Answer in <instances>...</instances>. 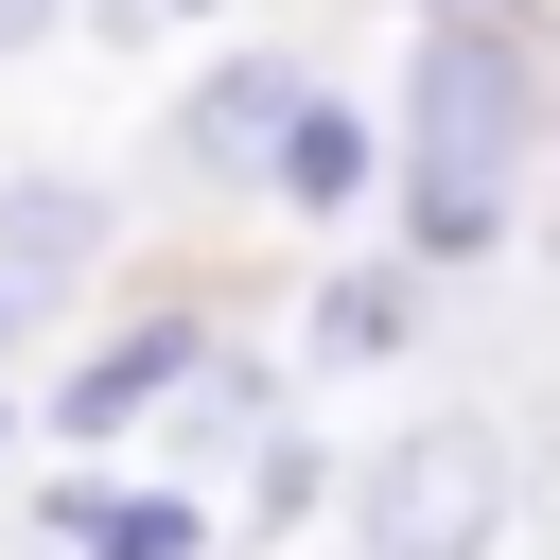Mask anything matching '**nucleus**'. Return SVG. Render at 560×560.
I'll list each match as a JSON object with an SVG mask.
<instances>
[{
    "instance_id": "f257e3e1",
    "label": "nucleus",
    "mask_w": 560,
    "mask_h": 560,
    "mask_svg": "<svg viewBox=\"0 0 560 560\" xmlns=\"http://www.w3.org/2000/svg\"><path fill=\"white\" fill-rule=\"evenodd\" d=\"M525 140H542V70H525V35L490 0H455L420 35V70H402V228H420V262H472L508 228Z\"/></svg>"
},
{
    "instance_id": "f03ea898",
    "label": "nucleus",
    "mask_w": 560,
    "mask_h": 560,
    "mask_svg": "<svg viewBox=\"0 0 560 560\" xmlns=\"http://www.w3.org/2000/svg\"><path fill=\"white\" fill-rule=\"evenodd\" d=\"M490 525H508V438L490 420H438V438L368 455V490H350V560H490Z\"/></svg>"
},
{
    "instance_id": "7ed1b4c3",
    "label": "nucleus",
    "mask_w": 560,
    "mask_h": 560,
    "mask_svg": "<svg viewBox=\"0 0 560 560\" xmlns=\"http://www.w3.org/2000/svg\"><path fill=\"white\" fill-rule=\"evenodd\" d=\"M280 122H298V70H280V52H228V70L175 105V158H192L210 192H262V175H280Z\"/></svg>"
},
{
    "instance_id": "20e7f679",
    "label": "nucleus",
    "mask_w": 560,
    "mask_h": 560,
    "mask_svg": "<svg viewBox=\"0 0 560 560\" xmlns=\"http://www.w3.org/2000/svg\"><path fill=\"white\" fill-rule=\"evenodd\" d=\"M175 385H192V315H140L122 350H88V368H70V438H122V420H140V402H175Z\"/></svg>"
},
{
    "instance_id": "39448f33",
    "label": "nucleus",
    "mask_w": 560,
    "mask_h": 560,
    "mask_svg": "<svg viewBox=\"0 0 560 560\" xmlns=\"http://www.w3.org/2000/svg\"><path fill=\"white\" fill-rule=\"evenodd\" d=\"M280 210H350L368 192V122L332 105V88H298V122H280V175H262Z\"/></svg>"
},
{
    "instance_id": "423d86ee",
    "label": "nucleus",
    "mask_w": 560,
    "mask_h": 560,
    "mask_svg": "<svg viewBox=\"0 0 560 560\" xmlns=\"http://www.w3.org/2000/svg\"><path fill=\"white\" fill-rule=\"evenodd\" d=\"M88 245H105V210H88L70 175H18V192H0V280H70Z\"/></svg>"
},
{
    "instance_id": "0eeeda50",
    "label": "nucleus",
    "mask_w": 560,
    "mask_h": 560,
    "mask_svg": "<svg viewBox=\"0 0 560 560\" xmlns=\"http://www.w3.org/2000/svg\"><path fill=\"white\" fill-rule=\"evenodd\" d=\"M402 332H420V262H350V280L315 298V350H332V368H385Z\"/></svg>"
},
{
    "instance_id": "6e6552de",
    "label": "nucleus",
    "mask_w": 560,
    "mask_h": 560,
    "mask_svg": "<svg viewBox=\"0 0 560 560\" xmlns=\"http://www.w3.org/2000/svg\"><path fill=\"white\" fill-rule=\"evenodd\" d=\"M52 525H70L88 560H192V508H158V490H140V508H105V490H70Z\"/></svg>"
},
{
    "instance_id": "1a4fd4ad",
    "label": "nucleus",
    "mask_w": 560,
    "mask_h": 560,
    "mask_svg": "<svg viewBox=\"0 0 560 560\" xmlns=\"http://www.w3.org/2000/svg\"><path fill=\"white\" fill-rule=\"evenodd\" d=\"M18 35H52V0H0V52H18Z\"/></svg>"
},
{
    "instance_id": "9d476101",
    "label": "nucleus",
    "mask_w": 560,
    "mask_h": 560,
    "mask_svg": "<svg viewBox=\"0 0 560 560\" xmlns=\"http://www.w3.org/2000/svg\"><path fill=\"white\" fill-rule=\"evenodd\" d=\"M0 332H18V280H0Z\"/></svg>"
}]
</instances>
